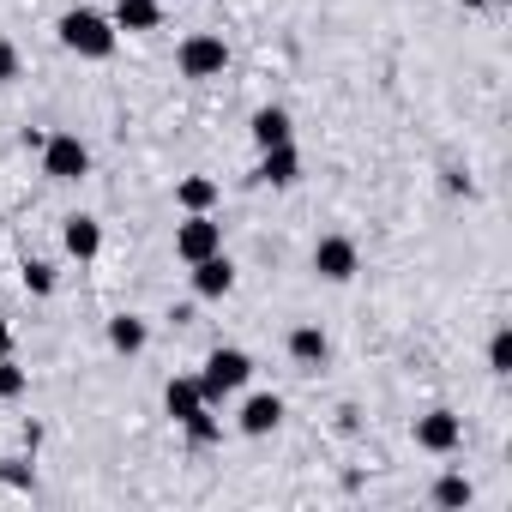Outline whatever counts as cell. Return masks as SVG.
Masks as SVG:
<instances>
[{"label": "cell", "mask_w": 512, "mask_h": 512, "mask_svg": "<svg viewBox=\"0 0 512 512\" xmlns=\"http://www.w3.org/2000/svg\"><path fill=\"white\" fill-rule=\"evenodd\" d=\"M115 31H133V37H145V31H157L163 25V0H115Z\"/></svg>", "instance_id": "8fae6325"}, {"label": "cell", "mask_w": 512, "mask_h": 512, "mask_svg": "<svg viewBox=\"0 0 512 512\" xmlns=\"http://www.w3.org/2000/svg\"><path fill=\"white\" fill-rule=\"evenodd\" d=\"M247 380H253V356L247 350H211L205 356V374H199V392H205V404H223Z\"/></svg>", "instance_id": "3957f363"}, {"label": "cell", "mask_w": 512, "mask_h": 512, "mask_svg": "<svg viewBox=\"0 0 512 512\" xmlns=\"http://www.w3.org/2000/svg\"><path fill=\"white\" fill-rule=\"evenodd\" d=\"M235 290V266H229V253H211V260L193 266V296L199 302H223Z\"/></svg>", "instance_id": "ba28073f"}, {"label": "cell", "mask_w": 512, "mask_h": 512, "mask_svg": "<svg viewBox=\"0 0 512 512\" xmlns=\"http://www.w3.org/2000/svg\"><path fill=\"white\" fill-rule=\"evenodd\" d=\"M0 356H13V326L0 320Z\"/></svg>", "instance_id": "d4e9b609"}, {"label": "cell", "mask_w": 512, "mask_h": 512, "mask_svg": "<svg viewBox=\"0 0 512 512\" xmlns=\"http://www.w3.org/2000/svg\"><path fill=\"white\" fill-rule=\"evenodd\" d=\"M211 253H223V223L211 211H187V223H175V260L199 266Z\"/></svg>", "instance_id": "277c9868"}, {"label": "cell", "mask_w": 512, "mask_h": 512, "mask_svg": "<svg viewBox=\"0 0 512 512\" xmlns=\"http://www.w3.org/2000/svg\"><path fill=\"white\" fill-rule=\"evenodd\" d=\"M19 67H25V61H19V49L0 37V85H13V79H19Z\"/></svg>", "instance_id": "603a6c76"}, {"label": "cell", "mask_w": 512, "mask_h": 512, "mask_svg": "<svg viewBox=\"0 0 512 512\" xmlns=\"http://www.w3.org/2000/svg\"><path fill=\"white\" fill-rule=\"evenodd\" d=\"M260 181H266V187H296V181H302V151H296V139L260 151Z\"/></svg>", "instance_id": "30bf717a"}, {"label": "cell", "mask_w": 512, "mask_h": 512, "mask_svg": "<svg viewBox=\"0 0 512 512\" xmlns=\"http://www.w3.org/2000/svg\"><path fill=\"white\" fill-rule=\"evenodd\" d=\"M296 139V121H290V109H260L253 115V145L260 151H272V145H290Z\"/></svg>", "instance_id": "5bb4252c"}, {"label": "cell", "mask_w": 512, "mask_h": 512, "mask_svg": "<svg viewBox=\"0 0 512 512\" xmlns=\"http://www.w3.org/2000/svg\"><path fill=\"white\" fill-rule=\"evenodd\" d=\"M278 422H284V398H278V392H253V398L241 404V434H247V440H266Z\"/></svg>", "instance_id": "9c48e42d"}, {"label": "cell", "mask_w": 512, "mask_h": 512, "mask_svg": "<svg viewBox=\"0 0 512 512\" xmlns=\"http://www.w3.org/2000/svg\"><path fill=\"white\" fill-rule=\"evenodd\" d=\"M25 386H31V374H25L13 356H0V398L13 404V398H25Z\"/></svg>", "instance_id": "ffe728a7"}, {"label": "cell", "mask_w": 512, "mask_h": 512, "mask_svg": "<svg viewBox=\"0 0 512 512\" xmlns=\"http://www.w3.org/2000/svg\"><path fill=\"white\" fill-rule=\"evenodd\" d=\"M109 344H115L121 356H139V350L151 344V332H145L139 314H115V320H109Z\"/></svg>", "instance_id": "2e32d148"}, {"label": "cell", "mask_w": 512, "mask_h": 512, "mask_svg": "<svg viewBox=\"0 0 512 512\" xmlns=\"http://www.w3.org/2000/svg\"><path fill=\"white\" fill-rule=\"evenodd\" d=\"M458 7H470V13H476V7H488V0H458Z\"/></svg>", "instance_id": "484cf974"}, {"label": "cell", "mask_w": 512, "mask_h": 512, "mask_svg": "<svg viewBox=\"0 0 512 512\" xmlns=\"http://www.w3.org/2000/svg\"><path fill=\"white\" fill-rule=\"evenodd\" d=\"M163 410H169L175 422H187V416H199V410H205V392H199V374H175V380L163 386Z\"/></svg>", "instance_id": "7c38bea8"}, {"label": "cell", "mask_w": 512, "mask_h": 512, "mask_svg": "<svg viewBox=\"0 0 512 512\" xmlns=\"http://www.w3.org/2000/svg\"><path fill=\"white\" fill-rule=\"evenodd\" d=\"M314 272H320L326 284H350V278L362 272V247H356L350 235H320V241H314Z\"/></svg>", "instance_id": "8992f818"}, {"label": "cell", "mask_w": 512, "mask_h": 512, "mask_svg": "<svg viewBox=\"0 0 512 512\" xmlns=\"http://www.w3.org/2000/svg\"><path fill=\"white\" fill-rule=\"evenodd\" d=\"M416 446L434 452V458H446V452L464 446V422L452 410H428V416H416Z\"/></svg>", "instance_id": "52a82bcc"}, {"label": "cell", "mask_w": 512, "mask_h": 512, "mask_svg": "<svg viewBox=\"0 0 512 512\" xmlns=\"http://www.w3.org/2000/svg\"><path fill=\"white\" fill-rule=\"evenodd\" d=\"M0 476H7V482H13V488H31V470H25V464H19V458H7V470H0Z\"/></svg>", "instance_id": "cb8c5ba5"}, {"label": "cell", "mask_w": 512, "mask_h": 512, "mask_svg": "<svg viewBox=\"0 0 512 512\" xmlns=\"http://www.w3.org/2000/svg\"><path fill=\"white\" fill-rule=\"evenodd\" d=\"M290 356H296L302 368H320V362L332 356V338H326L320 326H296V332H290Z\"/></svg>", "instance_id": "9a60e30c"}, {"label": "cell", "mask_w": 512, "mask_h": 512, "mask_svg": "<svg viewBox=\"0 0 512 512\" xmlns=\"http://www.w3.org/2000/svg\"><path fill=\"white\" fill-rule=\"evenodd\" d=\"M55 284H61V278H55L49 260H25V290H31V296H55Z\"/></svg>", "instance_id": "44dd1931"}, {"label": "cell", "mask_w": 512, "mask_h": 512, "mask_svg": "<svg viewBox=\"0 0 512 512\" xmlns=\"http://www.w3.org/2000/svg\"><path fill=\"white\" fill-rule=\"evenodd\" d=\"M91 169V145L79 133H49L43 139V175L49 181H79Z\"/></svg>", "instance_id": "5b68a950"}, {"label": "cell", "mask_w": 512, "mask_h": 512, "mask_svg": "<svg viewBox=\"0 0 512 512\" xmlns=\"http://www.w3.org/2000/svg\"><path fill=\"white\" fill-rule=\"evenodd\" d=\"M61 241H67L73 260H97V253H103V223H97V217H67Z\"/></svg>", "instance_id": "4fadbf2b"}, {"label": "cell", "mask_w": 512, "mask_h": 512, "mask_svg": "<svg viewBox=\"0 0 512 512\" xmlns=\"http://www.w3.org/2000/svg\"><path fill=\"white\" fill-rule=\"evenodd\" d=\"M175 205H181V211H211V205H217V181H211V175L175 181Z\"/></svg>", "instance_id": "e0dca14e"}, {"label": "cell", "mask_w": 512, "mask_h": 512, "mask_svg": "<svg viewBox=\"0 0 512 512\" xmlns=\"http://www.w3.org/2000/svg\"><path fill=\"white\" fill-rule=\"evenodd\" d=\"M488 368L494 374H512V332L506 326H494V338H488Z\"/></svg>", "instance_id": "7402d4cb"}, {"label": "cell", "mask_w": 512, "mask_h": 512, "mask_svg": "<svg viewBox=\"0 0 512 512\" xmlns=\"http://www.w3.org/2000/svg\"><path fill=\"white\" fill-rule=\"evenodd\" d=\"M61 43L79 55V61H109L115 55V43H121V31H115V19H103V13H91V7H73V13H61Z\"/></svg>", "instance_id": "6da1fadb"}, {"label": "cell", "mask_w": 512, "mask_h": 512, "mask_svg": "<svg viewBox=\"0 0 512 512\" xmlns=\"http://www.w3.org/2000/svg\"><path fill=\"white\" fill-rule=\"evenodd\" d=\"M434 506H446V512H458V506H476V488H470V476L446 470V476L434 482Z\"/></svg>", "instance_id": "ac0fdd59"}, {"label": "cell", "mask_w": 512, "mask_h": 512, "mask_svg": "<svg viewBox=\"0 0 512 512\" xmlns=\"http://www.w3.org/2000/svg\"><path fill=\"white\" fill-rule=\"evenodd\" d=\"M223 67H229V43L217 31L181 37V49H175V73L181 79H223Z\"/></svg>", "instance_id": "7a4b0ae2"}, {"label": "cell", "mask_w": 512, "mask_h": 512, "mask_svg": "<svg viewBox=\"0 0 512 512\" xmlns=\"http://www.w3.org/2000/svg\"><path fill=\"white\" fill-rule=\"evenodd\" d=\"M181 428H187V440H193V446H217V440H223V428H217V416H211V404H205L199 416H187Z\"/></svg>", "instance_id": "d6986e66"}]
</instances>
